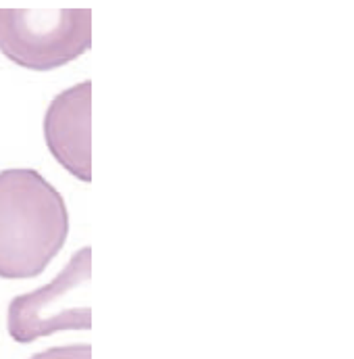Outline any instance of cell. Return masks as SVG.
<instances>
[{
  "label": "cell",
  "mask_w": 354,
  "mask_h": 359,
  "mask_svg": "<svg viewBox=\"0 0 354 359\" xmlns=\"http://www.w3.org/2000/svg\"><path fill=\"white\" fill-rule=\"evenodd\" d=\"M67 234L65 198L48 180L36 170L0 172V278L42 273Z\"/></svg>",
  "instance_id": "1"
},
{
  "label": "cell",
  "mask_w": 354,
  "mask_h": 359,
  "mask_svg": "<svg viewBox=\"0 0 354 359\" xmlns=\"http://www.w3.org/2000/svg\"><path fill=\"white\" fill-rule=\"evenodd\" d=\"M90 44V8H0V53L25 69H57Z\"/></svg>",
  "instance_id": "2"
},
{
  "label": "cell",
  "mask_w": 354,
  "mask_h": 359,
  "mask_svg": "<svg viewBox=\"0 0 354 359\" xmlns=\"http://www.w3.org/2000/svg\"><path fill=\"white\" fill-rule=\"evenodd\" d=\"M90 253V247L80 249L50 284L10 301L6 326L17 343H34L59 330H88L92 326Z\"/></svg>",
  "instance_id": "3"
},
{
  "label": "cell",
  "mask_w": 354,
  "mask_h": 359,
  "mask_svg": "<svg viewBox=\"0 0 354 359\" xmlns=\"http://www.w3.org/2000/svg\"><path fill=\"white\" fill-rule=\"evenodd\" d=\"M92 82L57 94L44 117V136L52 157L76 178L92 180Z\"/></svg>",
  "instance_id": "4"
},
{
  "label": "cell",
  "mask_w": 354,
  "mask_h": 359,
  "mask_svg": "<svg viewBox=\"0 0 354 359\" xmlns=\"http://www.w3.org/2000/svg\"><path fill=\"white\" fill-rule=\"evenodd\" d=\"M29 359H92L90 345H69V347H52Z\"/></svg>",
  "instance_id": "5"
}]
</instances>
